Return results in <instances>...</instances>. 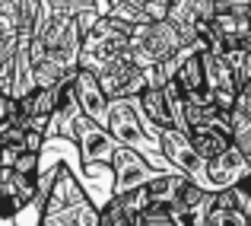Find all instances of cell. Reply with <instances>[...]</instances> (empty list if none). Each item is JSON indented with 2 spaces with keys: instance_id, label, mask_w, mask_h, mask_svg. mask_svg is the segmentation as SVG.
<instances>
[{
  "instance_id": "1",
  "label": "cell",
  "mask_w": 251,
  "mask_h": 226,
  "mask_svg": "<svg viewBox=\"0 0 251 226\" xmlns=\"http://www.w3.org/2000/svg\"><path fill=\"white\" fill-rule=\"evenodd\" d=\"M38 223L45 226H99V207L64 159L45 175L38 172Z\"/></svg>"
},
{
  "instance_id": "2",
  "label": "cell",
  "mask_w": 251,
  "mask_h": 226,
  "mask_svg": "<svg viewBox=\"0 0 251 226\" xmlns=\"http://www.w3.org/2000/svg\"><path fill=\"white\" fill-rule=\"evenodd\" d=\"M184 35L178 32L175 23L169 19H153V23H134L127 35V51L124 55L137 64V67H153V64L169 61L172 55L184 48Z\"/></svg>"
},
{
  "instance_id": "3",
  "label": "cell",
  "mask_w": 251,
  "mask_h": 226,
  "mask_svg": "<svg viewBox=\"0 0 251 226\" xmlns=\"http://www.w3.org/2000/svg\"><path fill=\"white\" fill-rule=\"evenodd\" d=\"M127 35H130V23L111 16V13L99 16L96 23L83 32L76 67H86V70L96 74L99 67H105L108 61H115V57H121L124 51H127Z\"/></svg>"
},
{
  "instance_id": "4",
  "label": "cell",
  "mask_w": 251,
  "mask_h": 226,
  "mask_svg": "<svg viewBox=\"0 0 251 226\" xmlns=\"http://www.w3.org/2000/svg\"><path fill=\"white\" fill-rule=\"evenodd\" d=\"M102 124H105V131L115 137V143L134 147L140 153L159 150V131H156V128L150 131V124L143 121L134 96H130V99H108V109H105Z\"/></svg>"
},
{
  "instance_id": "5",
  "label": "cell",
  "mask_w": 251,
  "mask_h": 226,
  "mask_svg": "<svg viewBox=\"0 0 251 226\" xmlns=\"http://www.w3.org/2000/svg\"><path fill=\"white\" fill-rule=\"evenodd\" d=\"M108 166H111V182H115L111 185V195L140 188V185L156 172V166L147 159V153H140L134 147H124V143H115Z\"/></svg>"
},
{
  "instance_id": "6",
  "label": "cell",
  "mask_w": 251,
  "mask_h": 226,
  "mask_svg": "<svg viewBox=\"0 0 251 226\" xmlns=\"http://www.w3.org/2000/svg\"><path fill=\"white\" fill-rule=\"evenodd\" d=\"M96 77H99V86L105 89L108 99H130L147 86V70L137 67L127 55H121L115 61H108L105 67H99Z\"/></svg>"
},
{
  "instance_id": "7",
  "label": "cell",
  "mask_w": 251,
  "mask_h": 226,
  "mask_svg": "<svg viewBox=\"0 0 251 226\" xmlns=\"http://www.w3.org/2000/svg\"><path fill=\"white\" fill-rule=\"evenodd\" d=\"M159 156L166 159L175 172H181V175L194 178L197 185H203L207 188V175H203V159L194 153V147L188 143V137H184V131H175V128H166L159 131ZM210 191V188H207Z\"/></svg>"
},
{
  "instance_id": "8",
  "label": "cell",
  "mask_w": 251,
  "mask_h": 226,
  "mask_svg": "<svg viewBox=\"0 0 251 226\" xmlns=\"http://www.w3.org/2000/svg\"><path fill=\"white\" fill-rule=\"evenodd\" d=\"M74 147L80 150L83 166H108L111 150H115V137L105 131L102 121H92L80 112L74 124Z\"/></svg>"
},
{
  "instance_id": "9",
  "label": "cell",
  "mask_w": 251,
  "mask_h": 226,
  "mask_svg": "<svg viewBox=\"0 0 251 226\" xmlns=\"http://www.w3.org/2000/svg\"><path fill=\"white\" fill-rule=\"evenodd\" d=\"M201 61H203V80H207L210 99H213L220 109L229 112L235 105V99H239V83H235V77H232L229 61L223 57V51H213V48H203Z\"/></svg>"
},
{
  "instance_id": "10",
  "label": "cell",
  "mask_w": 251,
  "mask_h": 226,
  "mask_svg": "<svg viewBox=\"0 0 251 226\" xmlns=\"http://www.w3.org/2000/svg\"><path fill=\"white\" fill-rule=\"evenodd\" d=\"M169 23L178 26V32L184 35V42L207 35L210 19H213V0H169Z\"/></svg>"
},
{
  "instance_id": "11",
  "label": "cell",
  "mask_w": 251,
  "mask_h": 226,
  "mask_svg": "<svg viewBox=\"0 0 251 226\" xmlns=\"http://www.w3.org/2000/svg\"><path fill=\"white\" fill-rule=\"evenodd\" d=\"M248 172V163L242 159V153L235 147H226L223 153L203 159V175H207V188H226V185H235L242 175Z\"/></svg>"
},
{
  "instance_id": "12",
  "label": "cell",
  "mask_w": 251,
  "mask_h": 226,
  "mask_svg": "<svg viewBox=\"0 0 251 226\" xmlns=\"http://www.w3.org/2000/svg\"><path fill=\"white\" fill-rule=\"evenodd\" d=\"M74 99L80 105V112L92 121H102L105 118V109H108V96L105 89L99 86V77L86 67H76L74 70Z\"/></svg>"
},
{
  "instance_id": "13",
  "label": "cell",
  "mask_w": 251,
  "mask_h": 226,
  "mask_svg": "<svg viewBox=\"0 0 251 226\" xmlns=\"http://www.w3.org/2000/svg\"><path fill=\"white\" fill-rule=\"evenodd\" d=\"M184 137L194 147V153L201 159H210L216 153H223L226 147H232V137H229V121H210V124H188Z\"/></svg>"
},
{
  "instance_id": "14",
  "label": "cell",
  "mask_w": 251,
  "mask_h": 226,
  "mask_svg": "<svg viewBox=\"0 0 251 226\" xmlns=\"http://www.w3.org/2000/svg\"><path fill=\"white\" fill-rule=\"evenodd\" d=\"M137 109H140L143 121L156 131H166V128H175V118H172V109H169V99L162 92V86H143L140 92L134 96Z\"/></svg>"
},
{
  "instance_id": "15",
  "label": "cell",
  "mask_w": 251,
  "mask_h": 226,
  "mask_svg": "<svg viewBox=\"0 0 251 226\" xmlns=\"http://www.w3.org/2000/svg\"><path fill=\"white\" fill-rule=\"evenodd\" d=\"M38 166H42V153H35V150H19L10 169L25 172V175H38Z\"/></svg>"
}]
</instances>
